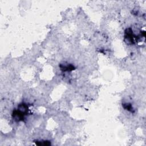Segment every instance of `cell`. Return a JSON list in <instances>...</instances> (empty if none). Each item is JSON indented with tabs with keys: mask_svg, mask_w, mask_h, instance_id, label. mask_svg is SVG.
Returning a JSON list of instances; mask_svg holds the SVG:
<instances>
[{
	"mask_svg": "<svg viewBox=\"0 0 146 146\" xmlns=\"http://www.w3.org/2000/svg\"><path fill=\"white\" fill-rule=\"evenodd\" d=\"M28 107L25 104H22L19 106L17 110H15L13 113V118L17 121L23 120L25 116L26 115L27 112Z\"/></svg>",
	"mask_w": 146,
	"mask_h": 146,
	"instance_id": "6da1fadb",
	"label": "cell"
},
{
	"mask_svg": "<svg viewBox=\"0 0 146 146\" xmlns=\"http://www.w3.org/2000/svg\"><path fill=\"white\" fill-rule=\"evenodd\" d=\"M61 69L63 70V71H71L74 70V66H72V65L63 66V67H61Z\"/></svg>",
	"mask_w": 146,
	"mask_h": 146,
	"instance_id": "7a4b0ae2",
	"label": "cell"
}]
</instances>
